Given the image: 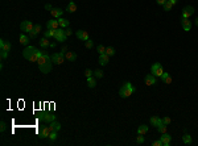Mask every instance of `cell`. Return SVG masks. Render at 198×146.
I'll return each mask as SVG.
<instances>
[{
	"label": "cell",
	"instance_id": "cell-12",
	"mask_svg": "<svg viewBox=\"0 0 198 146\" xmlns=\"http://www.w3.org/2000/svg\"><path fill=\"white\" fill-rule=\"evenodd\" d=\"M11 48H12L11 42H7V41H4V40H0V50H5V51L9 53Z\"/></svg>",
	"mask_w": 198,
	"mask_h": 146
},
{
	"label": "cell",
	"instance_id": "cell-35",
	"mask_svg": "<svg viewBox=\"0 0 198 146\" xmlns=\"http://www.w3.org/2000/svg\"><path fill=\"white\" fill-rule=\"evenodd\" d=\"M85 46L87 49H91L94 46V42H93V40H87V41H85Z\"/></svg>",
	"mask_w": 198,
	"mask_h": 146
},
{
	"label": "cell",
	"instance_id": "cell-50",
	"mask_svg": "<svg viewBox=\"0 0 198 146\" xmlns=\"http://www.w3.org/2000/svg\"><path fill=\"white\" fill-rule=\"evenodd\" d=\"M166 2H168V0H156V3H157V4H160V5H164Z\"/></svg>",
	"mask_w": 198,
	"mask_h": 146
},
{
	"label": "cell",
	"instance_id": "cell-1",
	"mask_svg": "<svg viewBox=\"0 0 198 146\" xmlns=\"http://www.w3.org/2000/svg\"><path fill=\"white\" fill-rule=\"evenodd\" d=\"M45 53H48V51L46 50H39V49H36L34 46H27L24 49V51H22V57L28 61H30V62H37L39 57L45 54Z\"/></svg>",
	"mask_w": 198,
	"mask_h": 146
},
{
	"label": "cell",
	"instance_id": "cell-4",
	"mask_svg": "<svg viewBox=\"0 0 198 146\" xmlns=\"http://www.w3.org/2000/svg\"><path fill=\"white\" fill-rule=\"evenodd\" d=\"M50 58H52V62L56 63V65H62L66 61V58H65V55L62 54V53H56V54H53Z\"/></svg>",
	"mask_w": 198,
	"mask_h": 146
},
{
	"label": "cell",
	"instance_id": "cell-53",
	"mask_svg": "<svg viewBox=\"0 0 198 146\" xmlns=\"http://www.w3.org/2000/svg\"><path fill=\"white\" fill-rule=\"evenodd\" d=\"M168 2H170V4H172V5H176L178 0H168Z\"/></svg>",
	"mask_w": 198,
	"mask_h": 146
},
{
	"label": "cell",
	"instance_id": "cell-38",
	"mask_svg": "<svg viewBox=\"0 0 198 146\" xmlns=\"http://www.w3.org/2000/svg\"><path fill=\"white\" fill-rule=\"evenodd\" d=\"M143 142H144V137H143V134H139L138 138H136V143H138V145H141Z\"/></svg>",
	"mask_w": 198,
	"mask_h": 146
},
{
	"label": "cell",
	"instance_id": "cell-8",
	"mask_svg": "<svg viewBox=\"0 0 198 146\" xmlns=\"http://www.w3.org/2000/svg\"><path fill=\"white\" fill-rule=\"evenodd\" d=\"M39 68H40V71L42 74H49L52 71V68H53V62H48L45 65H41V66H39Z\"/></svg>",
	"mask_w": 198,
	"mask_h": 146
},
{
	"label": "cell",
	"instance_id": "cell-7",
	"mask_svg": "<svg viewBox=\"0 0 198 146\" xmlns=\"http://www.w3.org/2000/svg\"><path fill=\"white\" fill-rule=\"evenodd\" d=\"M50 132H52V130H50L49 126H41L40 132H39V136H40V138H49Z\"/></svg>",
	"mask_w": 198,
	"mask_h": 146
},
{
	"label": "cell",
	"instance_id": "cell-20",
	"mask_svg": "<svg viewBox=\"0 0 198 146\" xmlns=\"http://www.w3.org/2000/svg\"><path fill=\"white\" fill-rule=\"evenodd\" d=\"M56 120V116H54V113H46V114H44V121L45 122H50L52 121H54Z\"/></svg>",
	"mask_w": 198,
	"mask_h": 146
},
{
	"label": "cell",
	"instance_id": "cell-43",
	"mask_svg": "<svg viewBox=\"0 0 198 146\" xmlns=\"http://www.w3.org/2000/svg\"><path fill=\"white\" fill-rule=\"evenodd\" d=\"M93 74H94V72L91 71L90 68H87V70L85 71V76H86V78H90V76H93Z\"/></svg>",
	"mask_w": 198,
	"mask_h": 146
},
{
	"label": "cell",
	"instance_id": "cell-10",
	"mask_svg": "<svg viewBox=\"0 0 198 146\" xmlns=\"http://www.w3.org/2000/svg\"><path fill=\"white\" fill-rule=\"evenodd\" d=\"M181 24H182V29L185 30V32H189L190 29H192V21L189 19H181Z\"/></svg>",
	"mask_w": 198,
	"mask_h": 146
},
{
	"label": "cell",
	"instance_id": "cell-46",
	"mask_svg": "<svg viewBox=\"0 0 198 146\" xmlns=\"http://www.w3.org/2000/svg\"><path fill=\"white\" fill-rule=\"evenodd\" d=\"M190 17V14L188 13V12H184L182 11V14H181V19H189Z\"/></svg>",
	"mask_w": 198,
	"mask_h": 146
},
{
	"label": "cell",
	"instance_id": "cell-17",
	"mask_svg": "<svg viewBox=\"0 0 198 146\" xmlns=\"http://www.w3.org/2000/svg\"><path fill=\"white\" fill-rule=\"evenodd\" d=\"M65 58H66V61H69V62H74V61L77 59V54L73 53V51H66L65 53Z\"/></svg>",
	"mask_w": 198,
	"mask_h": 146
},
{
	"label": "cell",
	"instance_id": "cell-21",
	"mask_svg": "<svg viewBox=\"0 0 198 146\" xmlns=\"http://www.w3.org/2000/svg\"><path fill=\"white\" fill-rule=\"evenodd\" d=\"M40 46L41 48H44V49H46V48H49L50 46V42H49V40L46 37H42L41 40H40Z\"/></svg>",
	"mask_w": 198,
	"mask_h": 146
},
{
	"label": "cell",
	"instance_id": "cell-6",
	"mask_svg": "<svg viewBox=\"0 0 198 146\" xmlns=\"http://www.w3.org/2000/svg\"><path fill=\"white\" fill-rule=\"evenodd\" d=\"M48 62H52V58H50V55L48 54V53H45V54L40 55V57H39V61H37V63H39V66H41V65H45V63H48Z\"/></svg>",
	"mask_w": 198,
	"mask_h": 146
},
{
	"label": "cell",
	"instance_id": "cell-2",
	"mask_svg": "<svg viewBox=\"0 0 198 146\" xmlns=\"http://www.w3.org/2000/svg\"><path fill=\"white\" fill-rule=\"evenodd\" d=\"M133 92H135V87L132 86V83L126 82V83L123 84V87L120 88L119 95H120L121 97H129V96L133 94Z\"/></svg>",
	"mask_w": 198,
	"mask_h": 146
},
{
	"label": "cell",
	"instance_id": "cell-25",
	"mask_svg": "<svg viewBox=\"0 0 198 146\" xmlns=\"http://www.w3.org/2000/svg\"><path fill=\"white\" fill-rule=\"evenodd\" d=\"M87 86H89L90 88H94V87L96 86V80H95V78H93V76L87 78Z\"/></svg>",
	"mask_w": 198,
	"mask_h": 146
},
{
	"label": "cell",
	"instance_id": "cell-9",
	"mask_svg": "<svg viewBox=\"0 0 198 146\" xmlns=\"http://www.w3.org/2000/svg\"><path fill=\"white\" fill-rule=\"evenodd\" d=\"M46 28L48 29H58L59 28V22L57 19H52L46 22Z\"/></svg>",
	"mask_w": 198,
	"mask_h": 146
},
{
	"label": "cell",
	"instance_id": "cell-45",
	"mask_svg": "<svg viewBox=\"0 0 198 146\" xmlns=\"http://www.w3.org/2000/svg\"><path fill=\"white\" fill-rule=\"evenodd\" d=\"M163 122H164L165 125H169L170 122H172V120H170L169 117H164V119H163Z\"/></svg>",
	"mask_w": 198,
	"mask_h": 146
},
{
	"label": "cell",
	"instance_id": "cell-51",
	"mask_svg": "<svg viewBox=\"0 0 198 146\" xmlns=\"http://www.w3.org/2000/svg\"><path fill=\"white\" fill-rule=\"evenodd\" d=\"M66 51H67V48H66V46H64V48L61 49V53H62V54L65 55V53H66Z\"/></svg>",
	"mask_w": 198,
	"mask_h": 146
},
{
	"label": "cell",
	"instance_id": "cell-3",
	"mask_svg": "<svg viewBox=\"0 0 198 146\" xmlns=\"http://www.w3.org/2000/svg\"><path fill=\"white\" fill-rule=\"evenodd\" d=\"M54 38H56V41L57 42H64V41H66V38H67V36L65 34V30H64V28H58V29H56V36H54Z\"/></svg>",
	"mask_w": 198,
	"mask_h": 146
},
{
	"label": "cell",
	"instance_id": "cell-28",
	"mask_svg": "<svg viewBox=\"0 0 198 146\" xmlns=\"http://www.w3.org/2000/svg\"><path fill=\"white\" fill-rule=\"evenodd\" d=\"M182 141H184L185 145H190L192 143V137H190L189 134H184L182 136Z\"/></svg>",
	"mask_w": 198,
	"mask_h": 146
},
{
	"label": "cell",
	"instance_id": "cell-44",
	"mask_svg": "<svg viewBox=\"0 0 198 146\" xmlns=\"http://www.w3.org/2000/svg\"><path fill=\"white\" fill-rule=\"evenodd\" d=\"M5 129H7V124H5L4 121H2V122H0V130H2V132H4Z\"/></svg>",
	"mask_w": 198,
	"mask_h": 146
},
{
	"label": "cell",
	"instance_id": "cell-52",
	"mask_svg": "<svg viewBox=\"0 0 198 146\" xmlns=\"http://www.w3.org/2000/svg\"><path fill=\"white\" fill-rule=\"evenodd\" d=\"M45 9H48V11H52L53 8H52V5H50V4H46V5H45Z\"/></svg>",
	"mask_w": 198,
	"mask_h": 146
},
{
	"label": "cell",
	"instance_id": "cell-37",
	"mask_svg": "<svg viewBox=\"0 0 198 146\" xmlns=\"http://www.w3.org/2000/svg\"><path fill=\"white\" fill-rule=\"evenodd\" d=\"M94 76H95V78H102V76H103V71L102 70H95L94 71Z\"/></svg>",
	"mask_w": 198,
	"mask_h": 146
},
{
	"label": "cell",
	"instance_id": "cell-29",
	"mask_svg": "<svg viewBox=\"0 0 198 146\" xmlns=\"http://www.w3.org/2000/svg\"><path fill=\"white\" fill-rule=\"evenodd\" d=\"M54 36H56V29H48V32H45V34H44V37H46V38L54 37Z\"/></svg>",
	"mask_w": 198,
	"mask_h": 146
},
{
	"label": "cell",
	"instance_id": "cell-48",
	"mask_svg": "<svg viewBox=\"0 0 198 146\" xmlns=\"http://www.w3.org/2000/svg\"><path fill=\"white\" fill-rule=\"evenodd\" d=\"M33 30H34L36 33H40L41 32V25H34V29Z\"/></svg>",
	"mask_w": 198,
	"mask_h": 146
},
{
	"label": "cell",
	"instance_id": "cell-33",
	"mask_svg": "<svg viewBox=\"0 0 198 146\" xmlns=\"http://www.w3.org/2000/svg\"><path fill=\"white\" fill-rule=\"evenodd\" d=\"M106 54H107V55H114V54H115V49H114V48H111V46H108V48H106Z\"/></svg>",
	"mask_w": 198,
	"mask_h": 146
},
{
	"label": "cell",
	"instance_id": "cell-49",
	"mask_svg": "<svg viewBox=\"0 0 198 146\" xmlns=\"http://www.w3.org/2000/svg\"><path fill=\"white\" fill-rule=\"evenodd\" d=\"M71 33H73V32H71V29H69V28H66V29H65V34H66L67 37L71 36Z\"/></svg>",
	"mask_w": 198,
	"mask_h": 146
},
{
	"label": "cell",
	"instance_id": "cell-26",
	"mask_svg": "<svg viewBox=\"0 0 198 146\" xmlns=\"http://www.w3.org/2000/svg\"><path fill=\"white\" fill-rule=\"evenodd\" d=\"M28 42H29V36L20 34V43L21 45H28Z\"/></svg>",
	"mask_w": 198,
	"mask_h": 146
},
{
	"label": "cell",
	"instance_id": "cell-40",
	"mask_svg": "<svg viewBox=\"0 0 198 146\" xmlns=\"http://www.w3.org/2000/svg\"><path fill=\"white\" fill-rule=\"evenodd\" d=\"M0 57H2V59L4 61L7 57H8V51H5V50H0Z\"/></svg>",
	"mask_w": 198,
	"mask_h": 146
},
{
	"label": "cell",
	"instance_id": "cell-30",
	"mask_svg": "<svg viewBox=\"0 0 198 146\" xmlns=\"http://www.w3.org/2000/svg\"><path fill=\"white\" fill-rule=\"evenodd\" d=\"M158 67H161V63H158V62H156V63L152 65V67H151V74H155Z\"/></svg>",
	"mask_w": 198,
	"mask_h": 146
},
{
	"label": "cell",
	"instance_id": "cell-22",
	"mask_svg": "<svg viewBox=\"0 0 198 146\" xmlns=\"http://www.w3.org/2000/svg\"><path fill=\"white\" fill-rule=\"evenodd\" d=\"M57 20H58V22H59V26H61V28H67V26H69V20L62 19V17H59V19H57Z\"/></svg>",
	"mask_w": 198,
	"mask_h": 146
},
{
	"label": "cell",
	"instance_id": "cell-54",
	"mask_svg": "<svg viewBox=\"0 0 198 146\" xmlns=\"http://www.w3.org/2000/svg\"><path fill=\"white\" fill-rule=\"evenodd\" d=\"M194 22H195V25H197V26H198V17H197V19H195V21H194Z\"/></svg>",
	"mask_w": 198,
	"mask_h": 146
},
{
	"label": "cell",
	"instance_id": "cell-13",
	"mask_svg": "<svg viewBox=\"0 0 198 146\" xmlns=\"http://www.w3.org/2000/svg\"><path fill=\"white\" fill-rule=\"evenodd\" d=\"M77 38H79V40H82V41H87V40H90L89 38V33L87 32H85V30H78L77 33Z\"/></svg>",
	"mask_w": 198,
	"mask_h": 146
},
{
	"label": "cell",
	"instance_id": "cell-14",
	"mask_svg": "<svg viewBox=\"0 0 198 146\" xmlns=\"http://www.w3.org/2000/svg\"><path fill=\"white\" fill-rule=\"evenodd\" d=\"M155 83H156V76L153 74H148L145 76V84L147 86H153Z\"/></svg>",
	"mask_w": 198,
	"mask_h": 146
},
{
	"label": "cell",
	"instance_id": "cell-5",
	"mask_svg": "<svg viewBox=\"0 0 198 146\" xmlns=\"http://www.w3.org/2000/svg\"><path fill=\"white\" fill-rule=\"evenodd\" d=\"M20 29H21V32H30V30H33L34 29V25H33V22L32 21H22L21 24H20Z\"/></svg>",
	"mask_w": 198,
	"mask_h": 146
},
{
	"label": "cell",
	"instance_id": "cell-11",
	"mask_svg": "<svg viewBox=\"0 0 198 146\" xmlns=\"http://www.w3.org/2000/svg\"><path fill=\"white\" fill-rule=\"evenodd\" d=\"M160 140L163 141V145H164V146H169V145H170V140H172V137H170L168 133H163V136L160 137Z\"/></svg>",
	"mask_w": 198,
	"mask_h": 146
},
{
	"label": "cell",
	"instance_id": "cell-18",
	"mask_svg": "<svg viewBox=\"0 0 198 146\" xmlns=\"http://www.w3.org/2000/svg\"><path fill=\"white\" fill-rule=\"evenodd\" d=\"M75 11H77V4H75L74 2H70L69 4H67V7H66V12L73 13V12H75Z\"/></svg>",
	"mask_w": 198,
	"mask_h": 146
},
{
	"label": "cell",
	"instance_id": "cell-31",
	"mask_svg": "<svg viewBox=\"0 0 198 146\" xmlns=\"http://www.w3.org/2000/svg\"><path fill=\"white\" fill-rule=\"evenodd\" d=\"M182 11H184V12H188V13L190 14V16H192V14L194 13V8H193L192 5H188V7H185V8L182 9Z\"/></svg>",
	"mask_w": 198,
	"mask_h": 146
},
{
	"label": "cell",
	"instance_id": "cell-47",
	"mask_svg": "<svg viewBox=\"0 0 198 146\" xmlns=\"http://www.w3.org/2000/svg\"><path fill=\"white\" fill-rule=\"evenodd\" d=\"M152 145H153V146H164V145H163V141H161V140H158V141H155V142L152 143Z\"/></svg>",
	"mask_w": 198,
	"mask_h": 146
},
{
	"label": "cell",
	"instance_id": "cell-16",
	"mask_svg": "<svg viewBox=\"0 0 198 146\" xmlns=\"http://www.w3.org/2000/svg\"><path fill=\"white\" fill-rule=\"evenodd\" d=\"M108 61H110V55H107V54H101L99 55V65L106 66L108 63Z\"/></svg>",
	"mask_w": 198,
	"mask_h": 146
},
{
	"label": "cell",
	"instance_id": "cell-36",
	"mask_svg": "<svg viewBox=\"0 0 198 146\" xmlns=\"http://www.w3.org/2000/svg\"><path fill=\"white\" fill-rule=\"evenodd\" d=\"M163 7H164V11H170L173 5L170 4V2H166V3H165V4L163 5Z\"/></svg>",
	"mask_w": 198,
	"mask_h": 146
},
{
	"label": "cell",
	"instance_id": "cell-39",
	"mask_svg": "<svg viewBox=\"0 0 198 146\" xmlns=\"http://www.w3.org/2000/svg\"><path fill=\"white\" fill-rule=\"evenodd\" d=\"M49 138H50L52 141H56V140H57V132H54V130H53V132H50Z\"/></svg>",
	"mask_w": 198,
	"mask_h": 146
},
{
	"label": "cell",
	"instance_id": "cell-23",
	"mask_svg": "<svg viewBox=\"0 0 198 146\" xmlns=\"http://www.w3.org/2000/svg\"><path fill=\"white\" fill-rule=\"evenodd\" d=\"M149 122H151V125H153V126H157L160 122H163V120H160L158 117H156V116H153V117H151V120H149Z\"/></svg>",
	"mask_w": 198,
	"mask_h": 146
},
{
	"label": "cell",
	"instance_id": "cell-41",
	"mask_svg": "<svg viewBox=\"0 0 198 146\" xmlns=\"http://www.w3.org/2000/svg\"><path fill=\"white\" fill-rule=\"evenodd\" d=\"M28 36H29V38H30V40H33V38H36L37 33L34 32V30H30V32H28Z\"/></svg>",
	"mask_w": 198,
	"mask_h": 146
},
{
	"label": "cell",
	"instance_id": "cell-32",
	"mask_svg": "<svg viewBox=\"0 0 198 146\" xmlns=\"http://www.w3.org/2000/svg\"><path fill=\"white\" fill-rule=\"evenodd\" d=\"M96 50L99 53V55H101V54H106V48H104L103 45H98L96 46Z\"/></svg>",
	"mask_w": 198,
	"mask_h": 146
},
{
	"label": "cell",
	"instance_id": "cell-24",
	"mask_svg": "<svg viewBox=\"0 0 198 146\" xmlns=\"http://www.w3.org/2000/svg\"><path fill=\"white\" fill-rule=\"evenodd\" d=\"M156 128H157V130L160 133H166V128H168V125H165L164 122H160Z\"/></svg>",
	"mask_w": 198,
	"mask_h": 146
},
{
	"label": "cell",
	"instance_id": "cell-19",
	"mask_svg": "<svg viewBox=\"0 0 198 146\" xmlns=\"http://www.w3.org/2000/svg\"><path fill=\"white\" fill-rule=\"evenodd\" d=\"M49 128H50L52 132H53V130H54V132H58V130L61 129V124L54 120V121H52V122H50V126H49Z\"/></svg>",
	"mask_w": 198,
	"mask_h": 146
},
{
	"label": "cell",
	"instance_id": "cell-42",
	"mask_svg": "<svg viewBox=\"0 0 198 146\" xmlns=\"http://www.w3.org/2000/svg\"><path fill=\"white\" fill-rule=\"evenodd\" d=\"M163 82H164L165 84H170V83H172V76H170V75H168L165 79H163Z\"/></svg>",
	"mask_w": 198,
	"mask_h": 146
},
{
	"label": "cell",
	"instance_id": "cell-15",
	"mask_svg": "<svg viewBox=\"0 0 198 146\" xmlns=\"http://www.w3.org/2000/svg\"><path fill=\"white\" fill-rule=\"evenodd\" d=\"M62 13H64V11H61L59 8H53L50 11V14H52L53 19H59L61 16H62Z\"/></svg>",
	"mask_w": 198,
	"mask_h": 146
},
{
	"label": "cell",
	"instance_id": "cell-27",
	"mask_svg": "<svg viewBox=\"0 0 198 146\" xmlns=\"http://www.w3.org/2000/svg\"><path fill=\"white\" fill-rule=\"evenodd\" d=\"M148 132V126L147 125H140L139 128H138V134H145Z\"/></svg>",
	"mask_w": 198,
	"mask_h": 146
},
{
	"label": "cell",
	"instance_id": "cell-34",
	"mask_svg": "<svg viewBox=\"0 0 198 146\" xmlns=\"http://www.w3.org/2000/svg\"><path fill=\"white\" fill-rule=\"evenodd\" d=\"M164 74V70H163V67H158L157 70H156V72L153 74L155 76H160V78H161V75Z\"/></svg>",
	"mask_w": 198,
	"mask_h": 146
}]
</instances>
